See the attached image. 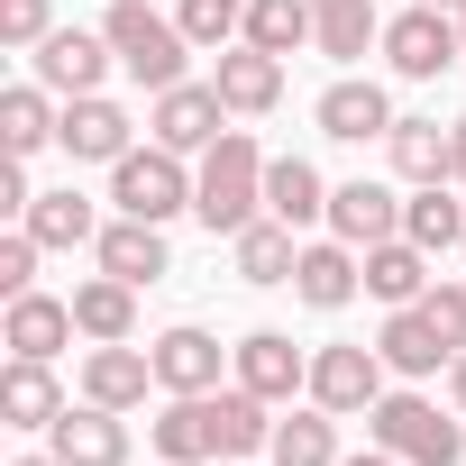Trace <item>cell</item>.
<instances>
[{
	"label": "cell",
	"instance_id": "f35d334b",
	"mask_svg": "<svg viewBox=\"0 0 466 466\" xmlns=\"http://www.w3.org/2000/svg\"><path fill=\"white\" fill-rule=\"evenodd\" d=\"M448 174H457V183H466V110H457V119H448Z\"/></svg>",
	"mask_w": 466,
	"mask_h": 466
},
{
	"label": "cell",
	"instance_id": "4dcf8cb0",
	"mask_svg": "<svg viewBox=\"0 0 466 466\" xmlns=\"http://www.w3.org/2000/svg\"><path fill=\"white\" fill-rule=\"evenodd\" d=\"M402 238L411 248H466V201H448V183H420V201H402Z\"/></svg>",
	"mask_w": 466,
	"mask_h": 466
},
{
	"label": "cell",
	"instance_id": "6da1fadb",
	"mask_svg": "<svg viewBox=\"0 0 466 466\" xmlns=\"http://www.w3.org/2000/svg\"><path fill=\"white\" fill-rule=\"evenodd\" d=\"M192 219L210 228V238H238L248 219H266V156H257L248 128H228V137L201 156V174H192Z\"/></svg>",
	"mask_w": 466,
	"mask_h": 466
},
{
	"label": "cell",
	"instance_id": "cb8c5ba5",
	"mask_svg": "<svg viewBox=\"0 0 466 466\" xmlns=\"http://www.w3.org/2000/svg\"><path fill=\"white\" fill-rule=\"evenodd\" d=\"M92 248H101V275H119V284H156L165 275V228L156 219H110Z\"/></svg>",
	"mask_w": 466,
	"mask_h": 466
},
{
	"label": "cell",
	"instance_id": "e0dca14e",
	"mask_svg": "<svg viewBox=\"0 0 466 466\" xmlns=\"http://www.w3.org/2000/svg\"><path fill=\"white\" fill-rule=\"evenodd\" d=\"M393 128V101H384V83H329L320 92V137H339V147H366V137H384Z\"/></svg>",
	"mask_w": 466,
	"mask_h": 466
},
{
	"label": "cell",
	"instance_id": "d6986e66",
	"mask_svg": "<svg viewBox=\"0 0 466 466\" xmlns=\"http://www.w3.org/2000/svg\"><path fill=\"white\" fill-rule=\"evenodd\" d=\"M375 348H384V366H393V375H439V366H457V348L439 339V320H430L420 302H402V311L384 320V339H375Z\"/></svg>",
	"mask_w": 466,
	"mask_h": 466
},
{
	"label": "cell",
	"instance_id": "52a82bcc",
	"mask_svg": "<svg viewBox=\"0 0 466 466\" xmlns=\"http://www.w3.org/2000/svg\"><path fill=\"white\" fill-rule=\"evenodd\" d=\"M311 402L320 411H375L384 402V348H320L311 357Z\"/></svg>",
	"mask_w": 466,
	"mask_h": 466
},
{
	"label": "cell",
	"instance_id": "f6af8a7d",
	"mask_svg": "<svg viewBox=\"0 0 466 466\" xmlns=\"http://www.w3.org/2000/svg\"><path fill=\"white\" fill-rule=\"evenodd\" d=\"M457 37H466V10H457Z\"/></svg>",
	"mask_w": 466,
	"mask_h": 466
},
{
	"label": "cell",
	"instance_id": "ac0fdd59",
	"mask_svg": "<svg viewBox=\"0 0 466 466\" xmlns=\"http://www.w3.org/2000/svg\"><path fill=\"white\" fill-rule=\"evenodd\" d=\"M357 284H366V266H357L348 238H320V248H302V266H293V293H302L311 311H348Z\"/></svg>",
	"mask_w": 466,
	"mask_h": 466
},
{
	"label": "cell",
	"instance_id": "5bb4252c",
	"mask_svg": "<svg viewBox=\"0 0 466 466\" xmlns=\"http://www.w3.org/2000/svg\"><path fill=\"white\" fill-rule=\"evenodd\" d=\"M219 101L238 110V119H257V110H275L284 101V56H266V46H219Z\"/></svg>",
	"mask_w": 466,
	"mask_h": 466
},
{
	"label": "cell",
	"instance_id": "e575fe53",
	"mask_svg": "<svg viewBox=\"0 0 466 466\" xmlns=\"http://www.w3.org/2000/svg\"><path fill=\"white\" fill-rule=\"evenodd\" d=\"M174 19L192 46H228V37H248V0H183Z\"/></svg>",
	"mask_w": 466,
	"mask_h": 466
},
{
	"label": "cell",
	"instance_id": "4fadbf2b",
	"mask_svg": "<svg viewBox=\"0 0 466 466\" xmlns=\"http://www.w3.org/2000/svg\"><path fill=\"white\" fill-rule=\"evenodd\" d=\"M46 439H56V457H65V466H128V420H119L110 402H83V411H65Z\"/></svg>",
	"mask_w": 466,
	"mask_h": 466
},
{
	"label": "cell",
	"instance_id": "277c9868",
	"mask_svg": "<svg viewBox=\"0 0 466 466\" xmlns=\"http://www.w3.org/2000/svg\"><path fill=\"white\" fill-rule=\"evenodd\" d=\"M110 201H119V219H174V210H192V174H183V156L174 147H128L119 165H110Z\"/></svg>",
	"mask_w": 466,
	"mask_h": 466
},
{
	"label": "cell",
	"instance_id": "836d02e7",
	"mask_svg": "<svg viewBox=\"0 0 466 466\" xmlns=\"http://www.w3.org/2000/svg\"><path fill=\"white\" fill-rule=\"evenodd\" d=\"M257 448H275V420H266V393H219V457H257Z\"/></svg>",
	"mask_w": 466,
	"mask_h": 466
},
{
	"label": "cell",
	"instance_id": "d6a6232c",
	"mask_svg": "<svg viewBox=\"0 0 466 466\" xmlns=\"http://www.w3.org/2000/svg\"><path fill=\"white\" fill-rule=\"evenodd\" d=\"M329 65H357L366 46H384V19H375V0H339V10H320V37H311Z\"/></svg>",
	"mask_w": 466,
	"mask_h": 466
},
{
	"label": "cell",
	"instance_id": "74e56055",
	"mask_svg": "<svg viewBox=\"0 0 466 466\" xmlns=\"http://www.w3.org/2000/svg\"><path fill=\"white\" fill-rule=\"evenodd\" d=\"M420 311L439 320V339H448V348H466V293H457V284H430V293H420Z\"/></svg>",
	"mask_w": 466,
	"mask_h": 466
},
{
	"label": "cell",
	"instance_id": "484cf974",
	"mask_svg": "<svg viewBox=\"0 0 466 466\" xmlns=\"http://www.w3.org/2000/svg\"><path fill=\"white\" fill-rule=\"evenodd\" d=\"M366 293L375 302H420L430 293V248H411V238H384V248H366Z\"/></svg>",
	"mask_w": 466,
	"mask_h": 466
},
{
	"label": "cell",
	"instance_id": "8992f818",
	"mask_svg": "<svg viewBox=\"0 0 466 466\" xmlns=\"http://www.w3.org/2000/svg\"><path fill=\"white\" fill-rule=\"evenodd\" d=\"M147 128L174 156H210L228 137V101H219V83H174V92H156V119Z\"/></svg>",
	"mask_w": 466,
	"mask_h": 466
},
{
	"label": "cell",
	"instance_id": "7402d4cb",
	"mask_svg": "<svg viewBox=\"0 0 466 466\" xmlns=\"http://www.w3.org/2000/svg\"><path fill=\"white\" fill-rule=\"evenodd\" d=\"M266 210H275L284 228L329 219V183H320V165H311V156H275V165H266Z\"/></svg>",
	"mask_w": 466,
	"mask_h": 466
},
{
	"label": "cell",
	"instance_id": "f1b7e54d",
	"mask_svg": "<svg viewBox=\"0 0 466 466\" xmlns=\"http://www.w3.org/2000/svg\"><path fill=\"white\" fill-rule=\"evenodd\" d=\"M275 466H339V411H293V420H275V448H266Z\"/></svg>",
	"mask_w": 466,
	"mask_h": 466
},
{
	"label": "cell",
	"instance_id": "603a6c76",
	"mask_svg": "<svg viewBox=\"0 0 466 466\" xmlns=\"http://www.w3.org/2000/svg\"><path fill=\"white\" fill-rule=\"evenodd\" d=\"M74 329H83L92 348H110V339H137V284H119V275H92V284H74Z\"/></svg>",
	"mask_w": 466,
	"mask_h": 466
},
{
	"label": "cell",
	"instance_id": "ee69618b",
	"mask_svg": "<svg viewBox=\"0 0 466 466\" xmlns=\"http://www.w3.org/2000/svg\"><path fill=\"white\" fill-rule=\"evenodd\" d=\"M311 10H339V0H311Z\"/></svg>",
	"mask_w": 466,
	"mask_h": 466
},
{
	"label": "cell",
	"instance_id": "f546056e",
	"mask_svg": "<svg viewBox=\"0 0 466 466\" xmlns=\"http://www.w3.org/2000/svg\"><path fill=\"white\" fill-rule=\"evenodd\" d=\"M19 228H28L37 248H83V238H101V228H92V201H83L74 183H65V192H37Z\"/></svg>",
	"mask_w": 466,
	"mask_h": 466
},
{
	"label": "cell",
	"instance_id": "3957f363",
	"mask_svg": "<svg viewBox=\"0 0 466 466\" xmlns=\"http://www.w3.org/2000/svg\"><path fill=\"white\" fill-rule=\"evenodd\" d=\"M366 439L393 448L402 466H457V457H466L457 420H439V402H420V393H384V402L366 411Z\"/></svg>",
	"mask_w": 466,
	"mask_h": 466
},
{
	"label": "cell",
	"instance_id": "ffe728a7",
	"mask_svg": "<svg viewBox=\"0 0 466 466\" xmlns=\"http://www.w3.org/2000/svg\"><path fill=\"white\" fill-rule=\"evenodd\" d=\"M147 357H156V384L165 393H219V339L210 329H165Z\"/></svg>",
	"mask_w": 466,
	"mask_h": 466
},
{
	"label": "cell",
	"instance_id": "30bf717a",
	"mask_svg": "<svg viewBox=\"0 0 466 466\" xmlns=\"http://www.w3.org/2000/svg\"><path fill=\"white\" fill-rule=\"evenodd\" d=\"M329 238H348L357 257H366V248H384V238H402V201H393L384 183H366V174H357V183H339V192H329Z\"/></svg>",
	"mask_w": 466,
	"mask_h": 466
},
{
	"label": "cell",
	"instance_id": "ab89813d",
	"mask_svg": "<svg viewBox=\"0 0 466 466\" xmlns=\"http://www.w3.org/2000/svg\"><path fill=\"white\" fill-rule=\"evenodd\" d=\"M448 393H457V411H466V348H457V366H448Z\"/></svg>",
	"mask_w": 466,
	"mask_h": 466
},
{
	"label": "cell",
	"instance_id": "2e32d148",
	"mask_svg": "<svg viewBox=\"0 0 466 466\" xmlns=\"http://www.w3.org/2000/svg\"><path fill=\"white\" fill-rule=\"evenodd\" d=\"M147 384H156V357H137L128 339H110V348H92V357H83V402L137 411V402H147Z\"/></svg>",
	"mask_w": 466,
	"mask_h": 466
},
{
	"label": "cell",
	"instance_id": "83f0119b",
	"mask_svg": "<svg viewBox=\"0 0 466 466\" xmlns=\"http://www.w3.org/2000/svg\"><path fill=\"white\" fill-rule=\"evenodd\" d=\"M311 37H320V10H311V0H248V46L302 56Z\"/></svg>",
	"mask_w": 466,
	"mask_h": 466
},
{
	"label": "cell",
	"instance_id": "7c38bea8",
	"mask_svg": "<svg viewBox=\"0 0 466 466\" xmlns=\"http://www.w3.org/2000/svg\"><path fill=\"white\" fill-rule=\"evenodd\" d=\"M156 457H165V466L219 457V393H174V402L156 411Z\"/></svg>",
	"mask_w": 466,
	"mask_h": 466
},
{
	"label": "cell",
	"instance_id": "d4e9b609",
	"mask_svg": "<svg viewBox=\"0 0 466 466\" xmlns=\"http://www.w3.org/2000/svg\"><path fill=\"white\" fill-rule=\"evenodd\" d=\"M228 248H238V284H293V266H302L293 228H284L275 210H266V219H248V228H238Z\"/></svg>",
	"mask_w": 466,
	"mask_h": 466
},
{
	"label": "cell",
	"instance_id": "1f68e13d",
	"mask_svg": "<svg viewBox=\"0 0 466 466\" xmlns=\"http://www.w3.org/2000/svg\"><path fill=\"white\" fill-rule=\"evenodd\" d=\"M56 128H65V110H46V83H19L10 101H0V147L10 156H37Z\"/></svg>",
	"mask_w": 466,
	"mask_h": 466
},
{
	"label": "cell",
	"instance_id": "b9f144b4",
	"mask_svg": "<svg viewBox=\"0 0 466 466\" xmlns=\"http://www.w3.org/2000/svg\"><path fill=\"white\" fill-rule=\"evenodd\" d=\"M19 466H65V457H56V448H46V457H19Z\"/></svg>",
	"mask_w": 466,
	"mask_h": 466
},
{
	"label": "cell",
	"instance_id": "9a60e30c",
	"mask_svg": "<svg viewBox=\"0 0 466 466\" xmlns=\"http://www.w3.org/2000/svg\"><path fill=\"white\" fill-rule=\"evenodd\" d=\"M74 402H65V384L46 375V357H10V375H0V420L10 430H56Z\"/></svg>",
	"mask_w": 466,
	"mask_h": 466
},
{
	"label": "cell",
	"instance_id": "4316f807",
	"mask_svg": "<svg viewBox=\"0 0 466 466\" xmlns=\"http://www.w3.org/2000/svg\"><path fill=\"white\" fill-rule=\"evenodd\" d=\"M384 147H393V174H402V183H457V174H448V128H439V119H393Z\"/></svg>",
	"mask_w": 466,
	"mask_h": 466
},
{
	"label": "cell",
	"instance_id": "8d00e7d4",
	"mask_svg": "<svg viewBox=\"0 0 466 466\" xmlns=\"http://www.w3.org/2000/svg\"><path fill=\"white\" fill-rule=\"evenodd\" d=\"M0 293H37V238H28V228H10V238H0Z\"/></svg>",
	"mask_w": 466,
	"mask_h": 466
},
{
	"label": "cell",
	"instance_id": "7bdbcfd3",
	"mask_svg": "<svg viewBox=\"0 0 466 466\" xmlns=\"http://www.w3.org/2000/svg\"><path fill=\"white\" fill-rule=\"evenodd\" d=\"M430 10H466V0H430Z\"/></svg>",
	"mask_w": 466,
	"mask_h": 466
},
{
	"label": "cell",
	"instance_id": "60d3db41",
	"mask_svg": "<svg viewBox=\"0 0 466 466\" xmlns=\"http://www.w3.org/2000/svg\"><path fill=\"white\" fill-rule=\"evenodd\" d=\"M339 466H393V448H366V457H339Z\"/></svg>",
	"mask_w": 466,
	"mask_h": 466
},
{
	"label": "cell",
	"instance_id": "44dd1931",
	"mask_svg": "<svg viewBox=\"0 0 466 466\" xmlns=\"http://www.w3.org/2000/svg\"><path fill=\"white\" fill-rule=\"evenodd\" d=\"M0 339H10V357H46V366H56V348L74 339V302H56V293H19L10 320H0Z\"/></svg>",
	"mask_w": 466,
	"mask_h": 466
},
{
	"label": "cell",
	"instance_id": "9c48e42d",
	"mask_svg": "<svg viewBox=\"0 0 466 466\" xmlns=\"http://www.w3.org/2000/svg\"><path fill=\"white\" fill-rule=\"evenodd\" d=\"M56 147H65L74 165H119V156L137 147V119H128L119 101L83 92V101H65V128H56Z\"/></svg>",
	"mask_w": 466,
	"mask_h": 466
},
{
	"label": "cell",
	"instance_id": "8fae6325",
	"mask_svg": "<svg viewBox=\"0 0 466 466\" xmlns=\"http://www.w3.org/2000/svg\"><path fill=\"white\" fill-rule=\"evenodd\" d=\"M238 384L266 402H293V393H311V357L284 329H257V339H238Z\"/></svg>",
	"mask_w": 466,
	"mask_h": 466
},
{
	"label": "cell",
	"instance_id": "5b68a950",
	"mask_svg": "<svg viewBox=\"0 0 466 466\" xmlns=\"http://www.w3.org/2000/svg\"><path fill=\"white\" fill-rule=\"evenodd\" d=\"M384 56H393V74L402 83H430V74H448L457 56H466V37H457V10H402V19H384Z\"/></svg>",
	"mask_w": 466,
	"mask_h": 466
},
{
	"label": "cell",
	"instance_id": "7a4b0ae2",
	"mask_svg": "<svg viewBox=\"0 0 466 466\" xmlns=\"http://www.w3.org/2000/svg\"><path fill=\"white\" fill-rule=\"evenodd\" d=\"M101 37L119 46V65L147 83V92H174L183 83V56H192V37H183V19H156L147 0H110V19H101Z\"/></svg>",
	"mask_w": 466,
	"mask_h": 466
},
{
	"label": "cell",
	"instance_id": "d590c367",
	"mask_svg": "<svg viewBox=\"0 0 466 466\" xmlns=\"http://www.w3.org/2000/svg\"><path fill=\"white\" fill-rule=\"evenodd\" d=\"M56 19H46V0H0V46H46Z\"/></svg>",
	"mask_w": 466,
	"mask_h": 466
},
{
	"label": "cell",
	"instance_id": "ba28073f",
	"mask_svg": "<svg viewBox=\"0 0 466 466\" xmlns=\"http://www.w3.org/2000/svg\"><path fill=\"white\" fill-rule=\"evenodd\" d=\"M37 56V83L46 92H65V101H83V92H101V74L119 65V46L110 37H92V28H56L46 46H28Z\"/></svg>",
	"mask_w": 466,
	"mask_h": 466
}]
</instances>
